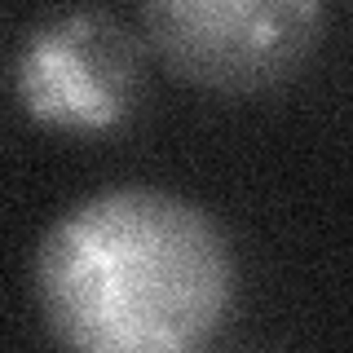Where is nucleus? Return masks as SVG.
<instances>
[{
  "label": "nucleus",
  "mask_w": 353,
  "mask_h": 353,
  "mask_svg": "<svg viewBox=\"0 0 353 353\" xmlns=\"http://www.w3.org/2000/svg\"><path fill=\"white\" fill-rule=\"evenodd\" d=\"M36 301L66 353H203L234 309V248L203 203L110 185L36 248Z\"/></svg>",
  "instance_id": "1"
},
{
  "label": "nucleus",
  "mask_w": 353,
  "mask_h": 353,
  "mask_svg": "<svg viewBox=\"0 0 353 353\" xmlns=\"http://www.w3.org/2000/svg\"><path fill=\"white\" fill-rule=\"evenodd\" d=\"M146 36L181 80L216 93H261L292 80L323 40L318 0H154Z\"/></svg>",
  "instance_id": "2"
},
{
  "label": "nucleus",
  "mask_w": 353,
  "mask_h": 353,
  "mask_svg": "<svg viewBox=\"0 0 353 353\" xmlns=\"http://www.w3.org/2000/svg\"><path fill=\"white\" fill-rule=\"evenodd\" d=\"M18 102L58 132H110L137 106L141 40L110 9H66L36 22L14 62Z\"/></svg>",
  "instance_id": "3"
}]
</instances>
